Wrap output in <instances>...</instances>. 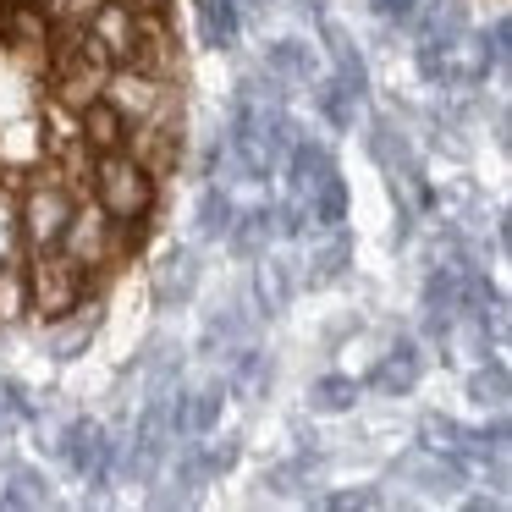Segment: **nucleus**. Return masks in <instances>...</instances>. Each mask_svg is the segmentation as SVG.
<instances>
[{"mask_svg":"<svg viewBox=\"0 0 512 512\" xmlns=\"http://www.w3.org/2000/svg\"><path fill=\"white\" fill-rule=\"evenodd\" d=\"M28 265V314L39 325L67 320L72 309H83V298L100 292V276H89L83 265H72L61 248H39V254H23Z\"/></svg>","mask_w":512,"mask_h":512,"instance_id":"1","label":"nucleus"},{"mask_svg":"<svg viewBox=\"0 0 512 512\" xmlns=\"http://www.w3.org/2000/svg\"><path fill=\"white\" fill-rule=\"evenodd\" d=\"M89 193L111 221H138V215H155L160 177L138 155L116 149V155H94L89 160Z\"/></svg>","mask_w":512,"mask_h":512,"instance_id":"2","label":"nucleus"},{"mask_svg":"<svg viewBox=\"0 0 512 512\" xmlns=\"http://www.w3.org/2000/svg\"><path fill=\"white\" fill-rule=\"evenodd\" d=\"M72 204H78V193H72V182L61 177L56 166H50L45 177L28 182L23 199H17V221H23V248H28V254H39V248H56V243H61Z\"/></svg>","mask_w":512,"mask_h":512,"instance_id":"3","label":"nucleus"},{"mask_svg":"<svg viewBox=\"0 0 512 512\" xmlns=\"http://www.w3.org/2000/svg\"><path fill=\"white\" fill-rule=\"evenodd\" d=\"M61 254L72 259V265H83L89 276H105V270L127 265L122 259V237H116V221L100 210L94 199H78L67 215V232H61Z\"/></svg>","mask_w":512,"mask_h":512,"instance_id":"4","label":"nucleus"},{"mask_svg":"<svg viewBox=\"0 0 512 512\" xmlns=\"http://www.w3.org/2000/svg\"><path fill=\"white\" fill-rule=\"evenodd\" d=\"M105 100L127 116V122H160V116H182V94L171 78L160 72H144V67H111L105 72Z\"/></svg>","mask_w":512,"mask_h":512,"instance_id":"5","label":"nucleus"},{"mask_svg":"<svg viewBox=\"0 0 512 512\" xmlns=\"http://www.w3.org/2000/svg\"><path fill=\"white\" fill-rule=\"evenodd\" d=\"M149 292H155V309H188L193 292H199V259H193L188 243H171L160 254L155 276H149Z\"/></svg>","mask_w":512,"mask_h":512,"instance_id":"6","label":"nucleus"},{"mask_svg":"<svg viewBox=\"0 0 512 512\" xmlns=\"http://www.w3.org/2000/svg\"><path fill=\"white\" fill-rule=\"evenodd\" d=\"M83 28H89L94 45L111 56V67H127V61H133V45H138V12L133 6H122V0H100V6L83 17Z\"/></svg>","mask_w":512,"mask_h":512,"instance_id":"7","label":"nucleus"},{"mask_svg":"<svg viewBox=\"0 0 512 512\" xmlns=\"http://www.w3.org/2000/svg\"><path fill=\"white\" fill-rule=\"evenodd\" d=\"M419 380H424V353L413 336L391 342V353H380V364L369 369V391H380V397H408Z\"/></svg>","mask_w":512,"mask_h":512,"instance_id":"8","label":"nucleus"},{"mask_svg":"<svg viewBox=\"0 0 512 512\" xmlns=\"http://www.w3.org/2000/svg\"><path fill=\"white\" fill-rule=\"evenodd\" d=\"M127 133H133V122H127L105 94H94L78 111V138H83L89 155H116V149H127Z\"/></svg>","mask_w":512,"mask_h":512,"instance_id":"9","label":"nucleus"},{"mask_svg":"<svg viewBox=\"0 0 512 512\" xmlns=\"http://www.w3.org/2000/svg\"><path fill=\"white\" fill-rule=\"evenodd\" d=\"M226 375H221V386H226V397H265L270 391V353L259 342H232L226 347Z\"/></svg>","mask_w":512,"mask_h":512,"instance_id":"10","label":"nucleus"},{"mask_svg":"<svg viewBox=\"0 0 512 512\" xmlns=\"http://www.w3.org/2000/svg\"><path fill=\"white\" fill-rule=\"evenodd\" d=\"M281 177H287V193H292V199H309V193H314V182H320L325 177V171H336V160H331V149H325V144H314V138H292V144H287V155H281Z\"/></svg>","mask_w":512,"mask_h":512,"instance_id":"11","label":"nucleus"},{"mask_svg":"<svg viewBox=\"0 0 512 512\" xmlns=\"http://www.w3.org/2000/svg\"><path fill=\"white\" fill-rule=\"evenodd\" d=\"M265 72H270V78H281V83H292V89H309V83L320 78V56H314L309 39L281 34V39H270V45H265Z\"/></svg>","mask_w":512,"mask_h":512,"instance_id":"12","label":"nucleus"},{"mask_svg":"<svg viewBox=\"0 0 512 512\" xmlns=\"http://www.w3.org/2000/svg\"><path fill=\"white\" fill-rule=\"evenodd\" d=\"M94 331H100V298H83V309H72L67 320L45 325V336H50V358H61V364H72L78 353H89Z\"/></svg>","mask_w":512,"mask_h":512,"instance_id":"13","label":"nucleus"},{"mask_svg":"<svg viewBox=\"0 0 512 512\" xmlns=\"http://www.w3.org/2000/svg\"><path fill=\"white\" fill-rule=\"evenodd\" d=\"M0 34L12 39L17 50H39V56H45L50 34H56V17L39 12V6H28V0H6V12H0Z\"/></svg>","mask_w":512,"mask_h":512,"instance_id":"14","label":"nucleus"},{"mask_svg":"<svg viewBox=\"0 0 512 512\" xmlns=\"http://www.w3.org/2000/svg\"><path fill=\"white\" fill-rule=\"evenodd\" d=\"M232 215H237V199H232V188H221V182H204L199 188V215H193V232L204 237V243H221L226 237V226H232Z\"/></svg>","mask_w":512,"mask_h":512,"instance_id":"15","label":"nucleus"},{"mask_svg":"<svg viewBox=\"0 0 512 512\" xmlns=\"http://www.w3.org/2000/svg\"><path fill=\"white\" fill-rule=\"evenodd\" d=\"M199 6V39L210 50H232L237 34H243V12H237V0H193Z\"/></svg>","mask_w":512,"mask_h":512,"instance_id":"16","label":"nucleus"},{"mask_svg":"<svg viewBox=\"0 0 512 512\" xmlns=\"http://www.w3.org/2000/svg\"><path fill=\"white\" fill-rule=\"evenodd\" d=\"M347 265H353V237H347V226H336V232H325V243L314 248L303 281H309V287H325V281L347 276Z\"/></svg>","mask_w":512,"mask_h":512,"instance_id":"17","label":"nucleus"},{"mask_svg":"<svg viewBox=\"0 0 512 512\" xmlns=\"http://www.w3.org/2000/svg\"><path fill=\"white\" fill-rule=\"evenodd\" d=\"M34 320L28 314V265L23 259H0V331Z\"/></svg>","mask_w":512,"mask_h":512,"instance_id":"18","label":"nucleus"},{"mask_svg":"<svg viewBox=\"0 0 512 512\" xmlns=\"http://www.w3.org/2000/svg\"><path fill=\"white\" fill-rule=\"evenodd\" d=\"M309 221L320 226V232L347 226V182H342V171H325V177L314 182V193H309Z\"/></svg>","mask_w":512,"mask_h":512,"instance_id":"19","label":"nucleus"},{"mask_svg":"<svg viewBox=\"0 0 512 512\" xmlns=\"http://www.w3.org/2000/svg\"><path fill=\"white\" fill-rule=\"evenodd\" d=\"M309 89H314V111L325 116V127H331V133H353L358 127V100L353 94H347L336 78H314Z\"/></svg>","mask_w":512,"mask_h":512,"instance_id":"20","label":"nucleus"},{"mask_svg":"<svg viewBox=\"0 0 512 512\" xmlns=\"http://www.w3.org/2000/svg\"><path fill=\"white\" fill-rule=\"evenodd\" d=\"M507 364L501 358H485L479 369H468V402L474 408H490V413H507Z\"/></svg>","mask_w":512,"mask_h":512,"instance_id":"21","label":"nucleus"},{"mask_svg":"<svg viewBox=\"0 0 512 512\" xmlns=\"http://www.w3.org/2000/svg\"><path fill=\"white\" fill-rule=\"evenodd\" d=\"M221 408H226V386L221 380H210V386L188 391V435H215L221 430Z\"/></svg>","mask_w":512,"mask_h":512,"instance_id":"22","label":"nucleus"},{"mask_svg":"<svg viewBox=\"0 0 512 512\" xmlns=\"http://www.w3.org/2000/svg\"><path fill=\"white\" fill-rule=\"evenodd\" d=\"M358 391H364V386H358L353 375H320L309 386V408L314 413H353L358 408Z\"/></svg>","mask_w":512,"mask_h":512,"instance_id":"23","label":"nucleus"},{"mask_svg":"<svg viewBox=\"0 0 512 512\" xmlns=\"http://www.w3.org/2000/svg\"><path fill=\"white\" fill-rule=\"evenodd\" d=\"M248 325H254V314H243V309H226V314H215V320L204 325L199 347H204V353H215V347H232V342H243V336H248Z\"/></svg>","mask_w":512,"mask_h":512,"instance_id":"24","label":"nucleus"},{"mask_svg":"<svg viewBox=\"0 0 512 512\" xmlns=\"http://www.w3.org/2000/svg\"><path fill=\"white\" fill-rule=\"evenodd\" d=\"M0 507H50V485L34 474V468H17L12 485L0 490Z\"/></svg>","mask_w":512,"mask_h":512,"instance_id":"25","label":"nucleus"},{"mask_svg":"<svg viewBox=\"0 0 512 512\" xmlns=\"http://www.w3.org/2000/svg\"><path fill=\"white\" fill-rule=\"evenodd\" d=\"M237 457H243V441H237V435H221L215 446H204V441H199V468H204V479L232 474V468H237Z\"/></svg>","mask_w":512,"mask_h":512,"instance_id":"26","label":"nucleus"},{"mask_svg":"<svg viewBox=\"0 0 512 512\" xmlns=\"http://www.w3.org/2000/svg\"><path fill=\"white\" fill-rule=\"evenodd\" d=\"M23 221H17V199L0 193V259H23Z\"/></svg>","mask_w":512,"mask_h":512,"instance_id":"27","label":"nucleus"},{"mask_svg":"<svg viewBox=\"0 0 512 512\" xmlns=\"http://www.w3.org/2000/svg\"><path fill=\"white\" fill-rule=\"evenodd\" d=\"M369 12L386 17V23H397V28H408L413 12H419V0H369Z\"/></svg>","mask_w":512,"mask_h":512,"instance_id":"28","label":"nucleus"},{"mask_svg":"<svg viewBox=\"0 0 512 512\" xmlns=\"http://www.w3.org/2000/svg\"><path fill=\"white\" fill-rule=\"evenodd\" d=\"M0 402H6V413H17V419H34V402H28V391L17 386V380H0Z\"/></svg>","mask_w":512,"mask_h":512,"instance_id":"29","label":"nucleus"},{"mask_svg":"<svg viewBox=\"0 0 512 512\" xmlns=\"http://www.w3.org/2000/svg\"><path fill=\"white\" fill-rule=\"evenodd\" d=\"M320 507H380L375 490H331V496H320Z\"/></svg>","mask_w":512,"mask_h":512,"instance_id":"30","label":"nucleus"},{"mask_svg":"<svg viewBox=\"0 0 512 512\" xmlns=\"http://www.w3.org/2000/svg\"><path fill=\"white\" fill-rule=\"evenodd\" d=\"M94 6H100V0H50V17H56V23H83Z\"/></svg>","mask_w":512,"mask_h":512,"instance_id":"31","label":"nucleus"},{"mask_svg":"<svg viewBox=\"0 0 512 512\" xmlns=\"http://www.w3.org/2000/svg\"><path fill=\"white\" fill-rule=\"evenodd\" d=\"M122 6H133V12H171V0H122Z\"/></svg>","mask_w":512,"mask_h":512,"instance_id":"32","label":"nucleus"},{"mask_svg":"<svg viewBox=\"0 0 512 512\" xmlns=\"http://www.w3.org/2000/svg\"><path fill=\"white\" fill-rule=\"evenodd\" d=\"M237 6H248V12H259V17L276 12V0H237Z\"/></svg>","mask_w":512,"mask_h":512,"instance_id":"33","label":"nucleus"}]
</instances>
